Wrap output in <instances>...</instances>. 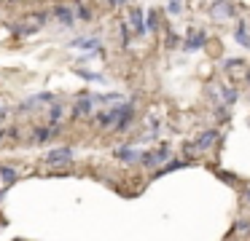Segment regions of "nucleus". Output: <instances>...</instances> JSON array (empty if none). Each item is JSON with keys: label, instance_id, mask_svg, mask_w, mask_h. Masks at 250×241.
<instances>
[{"label": "nucleus", "instance_id": "obj_1", "mask_svg": "<svg viewBox=\"0 0 250 241\" xmlns=\"http://www.w3.org/2000/svg\"><path fill=\"white\" fill-rule=\"evenodd\" d=\"M169 158H172V150H169L167 145H162V148H156V150H146V153H140L137 164H143V166H162V164H167Z\"/></svg>", "mask_w": 250, "mask_h": 241}, {"label": "nucleus", "instance_id": "obj_2", "mask_svg": "<svg viewBox=\"0 0 250 241\" xmlns=\"http://www.w3.org/2000/svg\"><path fill=\"white\" fill-rule=\"evenodd\" d=\"M210 14H212V19H215V21H226V19H231V16H234V3H231V0H215L212 8H210Z\"/></svg>", "mask_w": 250, "mask_h": 241}, {"label": "nucleus", "instance_id": "obj_3", "mask_svg": "<svg viewBox=\"0 0 250 241\" xmlns=\"http://www.w3.org/2000/svg\"><path fill=\"white\" fill-rule=\"evenodd\" d=\"M73 161V148H54V150H49L46 153V164H51V166H60V164H70Z\"/></svg>", "mask_w": 250, "mask_h": 241}, {"label": "nucleus", "instance_id": "obj_4", "mask_svg": "<svg viewBox=\"0 0 250 241\" xmlns=\"http://www.w3.org/2000/svg\"><path fill=\"white\" fill-rule=\"evenodd\" d=\"M51 16H54L62 27L76 24V11H73V5H54V8H51Z\"/></svg>", "mask_w": 250, "mask_h": 241}, {"label": "nucleus", "instance_id": "obj_5", "mask_svg": "<svg viewBox=\"0 0 250 241\" xmlns=\"http://www.w3.org/2000/svg\"><path fill=\"white\" fill-rule=\"evenodd\" d=\"M218 137H221V134H218V129H205V131H202L199 137L194 139V148H196V153H202V150H210L212 145L218 142Z\"/></svg>", "mask_w": 250, "mask_h": 241}, {"label": "nucleus", "instance_id": "obj_6", "mask_svg": "<svg viewBox=\"0 0 250 241\" xmlns=\"http://www.w3.org/2000/svg\"><path fill=\"white\" fill-rule=\"evenodd\" d=\"M205 43H207V35L202 30H194L188 37H186L183 48H186V51H199V48H205Z\"/></svg>", "mask_w": 250, "mask_h": 241}, {"label": "nucleus", "instance_id": "obj_7", "mask_svg": "<svg viewBox=\"0 0 250 241\" xmlns=\"http://www.w3.org/2000/svg\"><path fill=\"white\" fill-rule=\"evenodd\" d=\"M94 96H81V99L73 105V118H78V115H89V112H94Z\"/></svg>", "mask_w": 250, "mask_h": 241}, {"label": "nucleus", "instance_id": "obj_8", "mask_svg": "<svg viewBox=\"0 0 250 241\" xmlns=\"http://www.w3.org/2000/svg\"><path fill=\"white\" fill-rule=\"evenodd\" d=\"M113 155L119 161H124V164H137V158H140V150L137 148H129V145H124V148H116Z\"/></svg>", "mask_w": 250, "mask_h": 241}, {"label": "nucleus", "instance_id": "obj_9", "mask_svg": "<svg viewBox=\"0 0 250 241\" xmlns=\"http://www.w3.org/2000/svg\"><path fill=\"white\" fill-rule=\"evenodd\" d=\"M129 24H132V30H135V35H146V16H143L140 8L129 11Z\"/></svg>", "mask_w": 250, "mask_h": 241}, {"label": "nucleus", "instance_id": "obj_10", "mask_svg": "<svg viewBox=\"0 0 250 241\" xmlns=\"http://www.w3.org/2000/svg\"><path fill=\"white\" fill-rule=\"evenodd\" d=\"M57 134H60V126L51 123V126H38L33 137H35V142H49L51 137H57Z\"/></svg>", "mask_w": 250, "mask_h": 241}, {"label": "nucleus", "instance_id": "obj_11", "mask_svg": "<svg viewBox=\"0 0 250 241\" xmlns=\"http://www.w3.org/2000/svg\"><path fill=\"white\" fill-rule=\"evenodd\" d=\"M183 166H188V161H167V164H162L156 171H153V180H159V177L169 174V171H178V169H183Z\"/></svg>", "mask_w": 250, "mask_h": 241}, {"label": "nucleus", "instance_id": "obj_12", "mask_svg": "<svg viewBox=\"0 0 250 241\" xmlns=\"http://www.w3.org/2000/svg\"><path fill=\"white\" fill-rule=\"evenodd\" d=\"M73 48H83V51H97L100 48V40L97 37H76V40H70Z\"/></svg>", "mask_w": 250, "mask_h": 241}, {"label": "nucleus", "instance_id": "obj_13", "mask_svg": "<svg viewBox=\"0 0 250 241\" xmlns=\"http://www.w3.org/2000/svg\"><path fill=\"white\" fill-rule=\"evenodd\" d=\"M234 40L239 43V46L250 48V32H248V21H239L237 30H234Z\"/></svg>", "mask_w": 250, "mask_h": 241}, {"label": "nucleus", "instance_id": "obj_14", "mask_svg": "<svg viewBox=\"0 0 250 241\" xmlns=\"http://www.w3.org/2000/svg\"><path fill=\"white\" fill-rule=\"evenodd\" d=\"M132 118H135V107H132V110H126L124 115H121L119 121L113 123V129H116V131H129V126H132Z\"/></svg>", "mask_w": 250, "mask_h": 241}, {"label": "nucleus", "instance_id": "obj_15", "mask_svg": "<svg viewBox=\"0 0 250 241\" xmlns=\"http://www.w3.org/2000/svg\"><path fill=\"white\" fill-rule=\"evenodd\" d=\"M17 169H14V166H3V169H0V180L6 182V185H11V182H17Z\"/></svg>", "mask_w": 250, "mask_h": 241}, {"label": "nucleus", "instance_id": "obj_16", "mask_svg": "<svg viewBox=\"0 0 250 241\" xmlns=\"http://www.w3.org/2000/svg\"><path fill=\"white\" fill-rule=\"evenodd\" d=\"M221 94H223V105H234L237 102V89H231V86H221Z\"/></svg>", "mask_w": 250, "mask_h": 241}, {"label": "nucleus", "instance_id": "obj_17", "mask_svg": "<svg viewBox=\"0 0 250 241\" xmlns=\"http://www.w3.org/2000/svg\"><path fill=\"white\" fill-rule=\"evenodd\" d=\"M159 27V14L156 11H148V16H146V32L148 30H156Z\"/></svg>", "mask_w": 250, "mask_h": 241}, {"label": "nucleus", "instance_id": "obj_18", "mask_svg": "<svg viewBox=\"0 0 250 241\" xmlns=\"http://www.w3.org/2000/svg\"><path fill=\"white\" fill-rule=\"evenodd\" d=\"M49 118H51V121H60V118H62V107L60 105H54V107H49Z\"/></svg>", "mask_w": 250, "mask_h": 241}, {"label": "nucleus", "instance_id": "obj_19", "mask_svg": "<svg viewBox=\"0 0 250 241\" xmlns=\"http://www.w3.org/2000/svg\"><path fill=\"white\" fill-rule=\"evenodd\" d=\"M239 64H245L242 59H226V64H223V67H226V70H237Z\"/></svg>", "mask_w": 250, "mask_h": 241}, {"label": "nucleus", "instance_id": "obj_20", "mask_svg": "<svg viewBox=\"0 0 250 241\" xmlns=\"http://www.w3.org/2000/svg\"><path fill=\"white\" fill-rule=\"evenodd\" d=\"M180 11H183L180 0H169V14H180Z\"/></svg>", "mask_w": 250, "mask_h": 241}, {"label": "nucleus", "instance_id": "obj_21", "mask_svg": "<svg viewBox=\"0 0 250 241\" xmlns=\"http://www.w3.org/2000/svg\"><path fill=\"white\" fill-rule=\"evenodd\" d=\"M126 0H110V5H124Z\"/></svg>", "mask_w": 250, "mask_h": 241}, {"label": "nucleus", "instance_id": "obj_22", "mask_svg": "<svg viewBox=\"0 0 250 241\" xmlns=\"http://www.w3.org/2000/svg\"><path fill=\"white\" fill-rule=\"evenodd\" d=\"M245 201L250 204V187H248V190H245Z\"/></svg>", "mask_w": 250, "mask_h": 241}, {"label": "nucleus", "instance_id": "obj_23", "mask_svg": "<svg viewBox=\"0 0 250 241\" xmlns=\"http://www.w3.org/2000/svg\"><path fill=\"white\" fill-rule=\"evenodd\" d=\"M3 196H6V190H0V198H3Z\"/></svg>", "mask_w": 250, "mask_h": 241}, {"label": "nucleus", "instance_id": "obj_24", "mask_svg": "<svg viewBox=\"0 0 250 241\" xmlns=\"http://www.w3.org/2000/svg\"><path fill=\"white\" fill-rule=\"evenodd\" d=\"M248 83H250V73H248Z\"/></svg>", "mask_w": 250, "mask_h": 241}, {"label": "nucleus", "instance_id": "obj_25", "mask_svg": "<svg viewBox=\"0 0 250 241\" xmlns=\"http://www.w3.org/2000/svg\"><path fill=\"white\" fill-rule=\"evenodd\" d=\"M226 241H234V239H226Z\"/></svg>", "mask_w": 250, "mask_h": 241}, {"label": "nucleus", "instance_id": "obj_26", "mask_svg": "<svg viewBox=\"0 0 250 241\" xmlns=\"http://www.w3.org/2000/svg\"><path fill=\"white\" fill-rule=\"evenodd\" d=\"M0 137H3V131H0Z\"/></svg>", "mask_w": 250, "mask_h": 241}]
</instances>
